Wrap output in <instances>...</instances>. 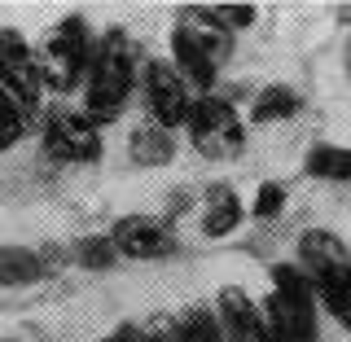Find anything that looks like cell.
<instances>
[{"instance_id":"cell-2","label":"cell","mask_w":351,"mask_h":342,"mask_svg":"<svg viewBox=\"0 0 351 342\" xmlns=\"http://www.w3.org/2000/svg\"><path fill=\"white\" fill-rule=\"evenodd\" d=\"M233 53V36L215 22V14L206 5H184L176 14L171 27V66L184 75V84L197 93H215L219 66Z\"/></svg>"},{"instance_id":"cell-26","label":"cell","mask_w":351,"mask_h":342,"mask_svg":"<svg viewBox=\"0 0 351 342\" xmlns=\"http://www.w3.org/2000/svg\"><path fill=\"white\" fill-rule=\"evenodd\" d=\"M5 342H14V338H5Z\"/></svg>"},{"instance_id":"cell-18","label":"cell","mask_w":351,"mask_h":342,"mask_svg":"<svg viewBox=\"0 0 351 342\" xmlns=\"http://www.w3.org/2000/svg\"><path fill=\"white\" fill-rule=\"evenodd\" d=\"M176 334H180V342H224V329H219L211 307H189L176 321Z\"/></svg>"},{"instance_id":"cell-9","label":"cell","mask_w":351,"mask_h":342,"mask_svg":"<svg viewBox=\"0 0 351 342\" xmlns=\"http://www.w3.org/2000/svg\"><path fill=\"white\" fill-rule=\"evenodd\" d=\"M110 241H114V250L123 259H167V255L180 250V241H176V233L167 228V219H158V215H123V219H114Z\"/></svg>"},{"instance_id":"cell-14","label":"cell","mask_w":351,"mask_h":342,"mask_svg":"<svg viewBox=\"0 0 351 342\" xmlns=\"http://www.w3.org/2000/svg\"><path fill=\"white\" fill-rule=\"evenodd\" d=\"M299 114V93L285 84H268L259 88V97L250 101V123L259 127H272V123H285V119Z\"/></svg>"},{"instance_id":"cell-19","label":"cell","mask_w":351,"mask_h":342,"mask_svg":"<svg viewBox=\"0 0 351 342\" xmlns=\"http://www.w3.org/2000/svg\"><path fill=\"white\" fill-rule=\"evenodd\" d=\"M75 263L88 272H101V268H114L119 263V250L106 233H93V237H80L75 241Z\"/></svg>"},{"instance_id":"cell-11","label":"cell","mask_w":351,"mask_h":342,"mask_svg":"<svg viewBox=\"0 0 351 342\" xmlns=\"http://www.w3.org/2000/svg\"><path fill=\"white\" fill-rule=\"evenodd\" d=\"M343 268H351V250L334 233H325V228H307V233L299 237V272L312 285L329 281L334 272H343Z\"/></svg>"},{"instance_id":"cell-22","label":"cell","mask_w":351,"mask_h":342,"mask_svg":"<svg viewBox=\"0 0 351 342\" xmlns=\"http://www.w3.org/2000/svg\"><path fill=\"white\" fill-rule=\"evenodd\" d=\"M211 14L215 22L233 36V31H246V27H255V18H259V9L255 5H211Z\"/></svg>"},{"instance_id":"cell-21","label":"cell","mask_w":351,"mask_h":342,"mask_svg":"<svg viewBox=\"0 0 351 342\" xmlns=\"http://www.w3.org/2000/svg\"><path fill=\"white\" fill-rule=\"evenodd\" d=\"M281 206H285V184L263 180L259 193H255V202H250V215H255V219H277Z\"/></svg>"},{"instance_id":"cell-13","label":"cell","mask_w":351,"mask_h":342,"mask_svg":"<svg viewBox=\"0 0 351 342\" xmlns=\"http://www.w3.org/2000/svg\"><path fill=\"white\" fill-rule=\"evenodd\" d=\"M128 149H132V162H141V167H162V162L176 158L171 132H162L158 123H136L128 136Z\"/></svg>"},{"instance_id":"cell-25","label":"cell","mask_w":351,"mask_h":342,"mask_svg":"<svg viewBox=\"0 0 351 342\" xmlns=\"http://www.w3.org/2000/svg\"><path fill=\"white\" fill-rule=\"evenodd\" d=\"M347 71H351V53H347Z\"/></svg>"},{"instance_id":"cell-12","label":"cell","mask_w":351,"mask_h":342,"mask_svg":"<svg viewBox=\"0 0 351 342\" xmlns=\"http://www.w3.org/2000/svg\"><path fill=\"white\" fill-rule=\"evenodd\" d=\"M241 224V197L233 184H224V180H215L211 189L202 193V233L219 241V237H228L233 228Z\"/></svg>"},{"instance_id":"cell-8","label":"cell","mask_w":351,"mask_h":342,"mask_svg":"<svg viewBox=\"0 0 351 342\" xmlns=\"http://www.w3.org/2000/svg\"><path fill=\"white\" fill-rule=\"evenodd\" d=\"M141 88H145V110H149V123H158L162 132H176L189 123V110H193V88L184 84V75L176 71L171 62L154 58L141 71Z\"/></svg>"},{"instance_id":"cell-15","label":"cell","mask_w":351,"mask_h":342,"mask_svg":"<svg viewBox=\"0 0 351 342\" xmlns=\"http://www.w3.org/2000/svg\"><path fill=\"white\" fill-rule=\"evenodd\" d=\"M40 277H44L40 250H27V246H0V285H5V290L36 285Z\"/></svg>"},{"instance_id":"cell-16","label":"cell","mask_w":351,"mask_h":342,"mask_svg":"<svg viewBox=\"0 0 351 342\" xmlns=\"http://www.w3.org/2000/svg\"><path fill=\"white\" fill-rule=\"evenodd\" d=\"M303 171L316 175V180H351V149L316 141V145L307 149V158H303Z\"/></svg>"},{"instance_id":"cell-1","label":"cell","mask_w":351,"mask_h":342,"mask_svg":"<svg viewBox=\"0 0 351 342\" xmlns=\"http://www.w3.org/2000/svg\"><path fill=\"white\" fill-rule=\"evenodd\" d=\"M132 88H136V49H132V36L123 27H110L97 40L84 75V114L97 127L114 123L132 101Z\"/></svg>"},{"instance_id":"cell-5","label":"cell","mask_w":351,"mask_h":342,"mask_svg":"<svg viewBox=\"0 0 351 342\" xmlns=\"http://www.w3.org/2000/svg\"><path fill=\"white\" fill-rule=\"evenodd\" d=\"M184 127H189L193 149L211 162L237 158L241 145H246V123H241V114L233 110V101H224V97H215V93L193 97V110H189V123Z\"/></svg>"},{"instance_id":"cell-24","label":"cell","mask_w":351,"mask_h":342,"mask_svg":"<svg viewBox=\"0 0 351 342\" xmlns=\"http://www.w3.org/2000/svg\"><path fill=\"white\" fill-rule=\"evenodd\" d=\"M106 342H141V329H132V325H123V329H114Z\"/></svg>"},{"instance_id":"cell-23","label":"cell","mask_w":351,"mask_h":342,"mask_svg":"<svg viewBox=\"0 0 351 342\" xmlns=\"http://www.w3.org/2000/svg\"><path fill=\"white\" fill-rule=\"evenodd\" d=\"M141 342H180V334H176V321H167V316H154V321L141 329Z\"/></svg>"},{"instance_id":"cell-4","label":"cell","mask_w":351,"mask_h":342,"mask_svg":"<svg viewBox=\"0 0 351 342\" xmlns=\"http://www.w3.org/2000/svg\"><path fill=\"white\" fill-rule=\"evenodd\" d=\"M263 325H268V334H277L285 342H321L316 290L299 272V263H277L272 268V294L263 303Z\"/></svg>"},{"instance_id":"cell-3","label":"cell","mask_w":351,"mask_h":342,"mask_svg":"<svg viewBox=\"0 0 351 342\" xmlns=\"http://www.w3.org/2000/svg\"><path fill=\"white\" fill-rule=\"evenodd\" d=\"M93 31H88V22L80 14L62 18L58 27H49V36L40 40L36 49V71H40V84L49 88V93H75V88H84V75H88V62H93Z\"/></svg>"},{"instance_id":"cell-17","label":"cell","mask_w":351,"mask_h":342,"mask_svg":"<svg viewBox=\"0 0 351 342\" xmlns=\"http://www.w3.org/2000/svg\"><path fill=\"white\" fill-rule=\"evenodd\" d=\"M316 294H321V303L329 307V316H334L343 329H351V268H343V272H334L329 281H321V285H312Z\"/></svg>"},{"instance_id":"cell-20","label":"cell","mask_w":351,"mask_h":342,"mask_svg":"<svg viewBox=\"0 0 351 342\" xmlns=\"http://www.w3.org/2000/svg\"><path fill=\"white\" fill-rule=\"evenodd\" d=\"M22 136H27V114H22L18 101L5 93V88H0V154L14 149Z\"/></svg>"},{"instance_id":"cell-10","label":"cell","mask_w":351,"mask_h":342,"mask_svg":"<svg viewBox=\"0 0 351 342\" xmlns=\"http://www.w3.org/2000/svg\"><path fill=\"white\" fill-rule=\"evenodd\" d=\"M215 321L224 329V342H263V307L237 285H224L215 294Z\"/></svg>"},{"instance_id":"cell-7","label":"cell","mask_w":351,"mask_h":342,"mask_svg":"<svg viewBox=\"0 0 351 342\" xmlns=\"http://www.w3.org/2000/svg\"><path fill=\"white\" fill-rule=\"evenodd\" d=\"M0 88L18 101L27 119L44 114V84L36 71V49L18 27H0Z\"/></svg>"},{"instance_id":"cell-6","label":"cell","mask_w":351,"mask_h":342,"mask_svg":"<svg viewBox=\"0 0 351 342\" xmlns=\"http://www.w3.org/2000/svg\"><path fill=\"white\" fill-rule=\"evenodd\" d=\"M40 141L44 154H53L58 162H71V167H88V162L101 158V127L75 106H49L40 119Z\"/></svg>"}]
</instances>
